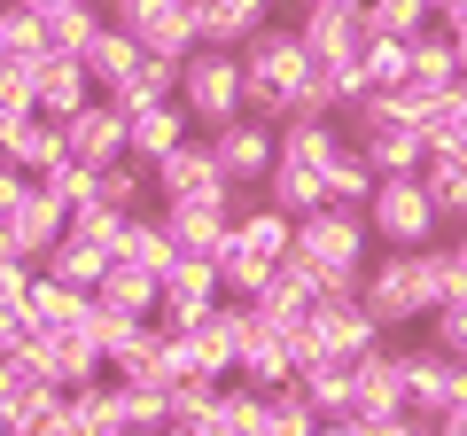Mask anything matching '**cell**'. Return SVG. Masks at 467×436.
<instances>
[{
  "label": "cell",
  "instance_id": "cell-1",
  "mask_svg": "<svg viewBox=\"0 0 467 436\" xmlns=\"http://www.w3.org/2000/svg\"><path fill=\"white\" fill-rule=\"evenodd\" d=\"M242 55V86H250V118L288 125L304 109V86H312V47L296 39V24H265Z\"/></svg>",
  "mask_w": 467,
  "mask_h": 436
},
{
  "label": "cell",
  "instance_id": "cell-2",
  "mask_svg": "<svg viewBox=\"0 0 467 436\" xmlns=\"http://www.w3.org/2000/svg\"><path fill=\"white\" fill-rule=\"evenodd\" d=\"M288 257H304L327 288H358V273L374 265V226H367V211L327 202V211L296 218V250H288Z\"/></svg>",
  "mask_w": 467,
  "mask_h": 436
},
{
  "label": "cell",
  "instance_id": "cell-3",
  "mask_svg": "<svg viewBox=\"0 0 467 436\" xmlns=\"http://www.w3.org/2000/svg\"><path fill=\"white\" fill-rule=\"evenodd\" d=\"M367 226H374V250H429V242L451 234V218L436 211V195H429L420 171H413V180H374Z\"/></svg>",
  "mask_w": 467,
  "mask_h": 436
},
{
  "label": "cell",
  "instance_id": "cell-4",
  "mask_svg": "<svg viewBox=\"0 0 467 436\" xmlns=\"http://www.w3.org/2000/svg\"><path fill=\"white\" fill-rule=\"evenodd\" d=\"M180 109L195 118V133H218V125L250 118V86H242V55L234 47H195L180 63Z\"/></svg>",
  "mask_w": 467,
  "mask_h": 436
},
{
  "label": "cell",
  "instance_id": "cell-5",
  "mask_svg": "<svg viewBox=\"0 0 467 436\" xmlns=\"http://www.w3.org/2000/svg\"><path fill=\"white\" fill-rule=\"evenodd\" d=\"M358 296L382 319L389 336L398 327H429V288H420V250H382L367 273H358Z\"/></svg>",
  "mask_w": 467,
  "mask_h": 436
},
{
  "label": "cell",
  "instance_id": "cell-6",
  "mask_svg": "<svg viewBox=\"0 0 467 436\" xmlns=\"http://www.w3.org/2000/svg\"><path fill=\"white\" fill-rule=\"evenodd\" d=\"M304 327H312L319 358H367L374 343H389V327L367 312V296H358V288H327V296H312Z\"/></svg>",
  "mask_w": 467,
  "mask_h": 436
},
{
  "label": "cell",
  "instance_id": "cell-7",
  "mask_svg": "<svg viewBox=\"0 0 467 436\" xmlns=\"http://www.w3.org/2000/svg\"><path fill=\"white\" fill-rule=\"evenodd\" d=\"M101 16H109L117 32H133L149 55H171V63H187V55L202 47V32H195V0H109Z\"/></svg>",
  "mask_w": 467,
  "mask_h": 436
},
{
  "label": "cell",
  "instance_id": "cell-8",
  "mask_svg": "<svg viewBox=\"0 0 467 436\" xmlns=\"http://www.w3.org/2000/svg\"><path fill=\"white\" fill-rule=\"evenodd\" d=\"M405 358V413L413 420H444L451 405H467V367L444 358L436 343H398Z\"/></svg>",
  "mask_w": 467,
  "mask_h": 436
},
{
  "label": "cell",
  "instance_id": "cell-9",
  "mask_svg": "<svg viewBox=\"0 0 467 436\" xmlns=\"http://www.w3.org/2000/svg\"><path fill=\"white\" fill-rule=\"evenodd\" d=\"M202 140H211L218 171H226L242 195H257L265 171L281 164V125H265V118H234V125H218V133H202Z\"/></svg>",
  "mask_w": 467,
  "mask_h": 436
},
{
  "label": "cell",
  "instance_id": "cell-10",
  "mask_svg": "<svg viewBox=\"0 0 467 436\" xmlns=\"http://www.w3.org/2000/svg\"><path fill=\"white\" fill-rule=\"evenodd\" d=\"M16 358L39 374V382H55V389H86V382H101V374H109V358L94 351V336H86V327H55V336H39V327H32V343H24Z\"/></svg>",
  "mask_w": 467,
  "mask_h": 436
},
{
  "label": "cell",
  "instance_id": "cell-11",
  "mask_svg": "<svg viewBox=\"0 0 467 436\" xmlns=\"http://www.w3.org/2000/svg\"><path fill=\"white\" fill-rule=\"evenodd\" d=\"M156 195L164 202H242V187L226 180V171H218V156H211V140H180V149L164 156V164H156Z\"/></svg>",
  "mask_w": 467,
  "mask_h": 436
},
{
  "label": "cell",
  "instance_id": "cell-12",
  "mask_svg": "<svg viewBox=\"0 0 467 436\" xmlns=\"http://www.w3.org/2000/svg\"><path fill=\"white\" fill-rule=\"evenodd\" d=\"M226 304V281H218V265L211 257H180V265L164 273V304H156V327H202V319Z\"/></svg>",
  "mask_w": 467,
  "mask_h": 436
},
{
  "label": "cell",
  "instance_id": "cell-13",
  "mask_svg": "<svg viewBox=\"0 0 467 436\" xmlns=\"http://www.w3.org/2000/svg\"><path fill=\"white\" fill-rule=\"evenodd\" d=\"M296 39L312 47V63H358V47H367V8H350V0H312V8H296Z\"/></svg>",
  "mask_w": 467,
  "mask_h": 436
},
{
  "label": "cell",
  "instance_id": "cell-14",
  "mask_svg": "<svg viewBox=\"0 0 467 436\" xmlns=\"http://www.w3.org/2000/svg\"><path fill=\"white\" fill-rule=\"evenodd\" d=\"M156 226H164L171 257H218L234 234V202H156Z\"/></svg>",
  "mask_w": 467,
  "mask_h": 436
},
{
  "label": "cell",
  "instance_id": "cell-15",
  "mask_svg": "<svg viewBox=\"0 0 467 436\" xmlns=\"http://www.w3.org/2000/svg\"><path fill=\"white\" fill-rule=\"evenodd\" d=\"M63 226H70V211H63V202H55L39 180H32V195H24L16 211H0V242H8L24 265H39V257L63 242Z\"/></svg>",
  "mask_w": 467,
  "mask_h": 436
},
{
  "label": "cell",
  "instance_id": "cell-16",
  "mask_svg": "<svg viewBox=\"0 0 467 436\" xmlns=\"http://www.w3.org/2000/svg\"><path fill=\"white\" fill-rule=\"evenodd\" d=\"M63 149L78 156V164H125V156H133V125H125V109H117L109 94L94 101V109H78V118L63 125Z\"/></svg>",
  "mask_w": 467,
  "mask_h": 436
},
{
  "label": "cell",
  "instance_id": "cell-17",
  "mask_svg": "<svg viewBox=\"0 0 467 436\" xmlns=\"http://www.w3.org/2000/svg\"><path fill=\"white\" fill-rule=\"evenodd\" d=\"M101 101V86H94V70H86V55H39V118H55V125H70L78 109H94Z\"/></svg>",
  "mask_w": 467,
  "mask_h": 436
},
{
  "label": "cell",
  "instance_id": "cell-18",
  "mask_svg": "<svg viewBox=\"0 0 467 436\" xmlns=\"http://www.w3.org/2000/svg\"><path fill=\"white\" fill-rule=\"evenodd\" d=\"M234 382H242V389H296L288 336H281V327H265L257 312H250V336H242V351H234Z\"/></svg>",
  "mask_w": 467,
  "mask_h": 436
},
{
  "label": "cell",
  "instance_id": "cell-19",
  "mask_svg": "<svg viewBox=\"0 0 467 436\" xmlns=\"http://www.w3.org/2000/svg\"><path fill=\"white\" fill-rule=\"evenodd\" d=\"M350 405H358V413H405V358H398V343H374L367 358H350Z\"/></svg>",
  "mask_w": 467,
  "mask_h": 436
},
{
  "label": "cell",
  "instance_id": "cell-20",
  "mask_svg": "<svg viewBox=\"0 0 467 436\" xmlns=\"http://www.w3.org/2000/svg\"><path fill=\"white\" fill-rule=\"evenodd\" d=\"M234 250H250V257H265V265H281V257L296 250V218L273 211L265 195H242V202H234Z\"/></svg>",
  "mask_w": 467,
  "mask_h": 436
},
{
  "label": "cell",
  "instance_id": "cell-21",
  "mask_svg": "<svg viewBox=\"0 0 467 436\" xmlns=\"http://www.w3.org/2000/svg\"><path fill=\"white\" fill-rule=\"evenodd\" d=\"M273 8L281 0H195V32H202V47H250L273 24Z\"/></svg>",
  "mask_w": 467,
  "mask_h": 436
},
{
  "label": "cell",
  "instance_id": "cell-22",
  "mask_svg": "<svg viewBox=\"0 0 467 436\" xmlns=\"http://www.w3.org/2000/svg\"><path fill=\"white\" fill-rule=\"evenodd\" d=\"M358 156L374 164V180H413L429 164V140H420V125H367L358 133Z\"/></svg>",
  "mask_w": 467,
  "mask_h": 436
},
{
  "label": "cell",
  "instance_id": "cell-23",
  "mask_svg": "<svg viewBox=\"0 0 467 436\" xmlns=\"http://www.w3.org/2000/svg\"><path fill=\"white\" fill-rule=\"evenodd\" d=\"M109 265H117V257L101 250V242L70 234V226H63V242H55V250L39 257V273H47V281H70V288H86V296H94V288L109 281Z\"/></svg>",
  "mask_w": 467,
  "mask_h": 436
},
{
  "label": "cell",
  "instance_id": "cell-24",
  "mask_svg": "<svg viewBox=\"0 0 467 436\" xmlns=\"http://www.w3.org/2000/svg\"><path fill=\"white\" fill-rule=\"evenodd\" d=\"M133 156L140 164H164L171 149H180V140H195V118H187L180 101H156V109H133Z\"/></svg>",
  "mask_w": 467,
  "mask_h": 436
},
{
  "label": "cell",
  "instance_id": "cell-25",
  "mask_svg": "<svg viewBox=\"0 0 467 436\" xmlns=\"http://www.w3.org/2000/svg\"><path fill=\"white\" fill-rule=\"evenodd\" d=\"M343 149H350L343 118H288V125H281V156H288V164H312V171H327Z\"/></svg>",
  "mask_w": 467,
  "mask_h": 436
},
{
  "label": "cell",
  "instance_id": "cell-26",
  "mask_svg": "<svg viewBox=\"0 0 467 436\" xmlns=\"http://www.w3.org/2000/svg\"><path fill=\"white\" fill-rule=\"evenodd\" d=\"M24 312H32L39 336H55V327H86V312H94V296L70 281H47V273H32V296H24Z\"/></svg>",
  "mask_w": 467,
  "mask_h": 436
},
{
  "label": "cell",
  "instance_id": "cell-27",
  "mask_svg": "<svg viewBox=\"0 0 467 436\" xmlns=\"http://www.w3.org/2000/svg\"><path fill=\"white\" fill-rule=\"evenodd\" d=\"M94 202H109V211H125V218H140V211H156V164H140V156H125V164H101V187H94Z\"/></svg>",
  "mask_w": 467,
  "mask_h": 436
},
{
  "label": "cell",
  "instance_id": "cell-28",
  "mask_svg": "<svg viewBox=\"0 0 467 436\" xmlns=\"http://www.w3.org/2000/svg\"><path fill=\"white\" fill-rule=\"evenodd\" d=\"M257 195H265L273 211H288V218H312V211H327V180H319L312 164H288V156L265 171V187H257Z\"/></svg>",
  "mask_w": 467,
  "mask_h": 436
},
{
  "label": "cell",
  "instance_id": "cell-29",
  "mask_svg": "<svg viewBox=\"0 0 467 436\" xmlns=\"http://www.w3.org/2000/svg\"><path fill=\"white\" fill-rule=\"evenodd\" d=\"M94 304H101V312H117V319H156L164 281H156V273H140V265H109V281L94 288Z\"/></svg>",
  "mask_w": 467,
  "mask_h": 436
},
{
  "label": "cell",
  "instance_id": "cell-30",
  "mask_svg": "<svg viewBox=\"0 0 467 436\" xmlns=\"http://www.w3.org/2000/svg\"><path fill=\"white\" fill-rule=\"evenodd\" d=\"M140 55H149V47H140L133 32H117V24H101V32L86 39V70H94V86H101V94H117V86L133 78V70H140Z\"/></svg>",
  "mask_w": 467,
  "mask_h": 436
},
{
  "label": "cell",
  "instance_id": "cell-31",
  "mask_svg": "<svg viewBox=\"0 0 467 436\" xmlns=\"http://www.w3.org/2000/svg\"><path fill=\"white\" fill-rule=\"evenodd\" d=\"M296 398L312 405L319 420H350L358 405H350V358H319V367L296 374Z\"/></svg>",
  "mask_w": 467,
  "mask_h": 436
},
{
  "label": "cell",
  "instance_id": "cell-32",
  "mask_svg": "<svg viewBox=\"0 0 467 436\" xmlns=\"http://www.w3.org/2000/svg\"><path fill=\"white\" fill-rule=\"evenodd\" d=\"M164 327L156 319H140V327H125V343L109 351V374L117 382H164Z\"/></svg>",
  "mask_w": 467,
  "mask_h": 436
},
{
  "label": "cell",
  "instance_id": "cell-33",
  "mask_svg": "<svg viewBox=\"0 0 467 436\" xmlns=\"http://www.w3.org/2000/svg\"><path fill=\"white\" fill-rule=\"evenodd\" d=\"M63 156H70V149H63V125H55V118H24V125H16V140H8V164H16L24 180L55 171Z\"/></svg>",
  "mask_w": 467,
  "mask_h": 436
},
{
  "label": "cell",
  "instance_id": "cell-34",
  "mask_svg": "<svg viewBox=\"0 0 467 436\" xmlns=\"http://www.w3.org/2000/svg\"><path fill=\"white\" fill-rule=\"evenodd\" d=\"M117 265H140V273H156V281L180 265V257H171V242H164V226H156V211L125 218V234H117Z\"/></svg>",
  "mask_w": 467,
  "mask_h": 436
},
{
  "label": "cell",
  "instance_id": "cell-35",
  "mask_svg": "<svg viewBox=\"0 0 467 436\" xmlns=\"http://www.w3.org/2000/svg\"><path fill=\"white\" fill-rule=\"evenodd\" d=\"M117 413H125V436H164L171 429V389L164 382H117Z\"/></svg>",
  "mask_w": 467,
  "mask_h": 436
},
{
  "label": "cell",
  "instance_id": "cell-36",
  "mask_svg": "<svg viewBox=\"0 0 467 436\" xmlns=\"http://www.w3.org/2000/svg\"><path fill=\"white\" fill-rule=\"evenodd\" d=\"M413 78H420V86H436V94H451V86H460V47H451L444 24L413 32Z\"/></svg>",
  "mask_w": 467,
  "mask_h": 436
},
{
  "label": "cell",
  "instance_id": "cell-37",
  "mask_svg": "<svg viewBox=\"0 0 467 436\" xmlns=\"http://www.w3.org/2000/svg\"><path fill=\"white\" fill-rule=\"evenodd\" d=\"M420 180H429L436 211H444L451 226H467V149H444V156H429V164H420Z\"/></svg>",
  "mask_w": 467,
  "mask_h": 436
},
{
  "label": "cell",
  "instance_id": "cell-38",
  "mask_svg": "<svg viewBox=\"0 0 467 436\" xmlns=\"http://www.w3.org/2000/svg\"><path fill=\"white\" fill-rule=\"evenodd\" d=\"M63 398H70V413H78L86 436H125V413H117V374H101V382H86V389H63Z\"/></svg>",
  "mask_w": 467,
  "mask_h": 436
},
{
  "label": "cell",
  "instance_id": "cell-39",
  "mask_svg": "<svg viewBox=\"0 0 467 436\" xmlns=\"http://www.w3.org/2000/svg\"><path fill=\"white\" fill-rule=\"evenodd\" d=\"M319 180H327V202H343V211H367V195H374V164L358 156V140H350Z\"/></svg>",
  "mask_w": 467,
  "mask_h": 436
},
{
  "label": "cell",
  "instance_id": "cell-40",
  "mask_svg": "<svg viewBox=\"0 0 467 436\" xmlns=\"http://www.w3.org/2000/svg\"><path fill=\"white\" fill-rule=\"evenodd\" d=\"M358 63H367V78H374V86H405V78H413V39L374 32L367 47H358Z\"/></svg>",
  "mask_w": 467,
  "mask_h": 436
},
{
  "label": "cell",
  "instance_id": "cell-41",
  "mask_svg": "<svg viewBox=\"0 0 467 436\" xmlns=\"http://www.w3.org/2000/svg\"><path fill=\"white\" fill-rule=\"evenodd\" d=\"M420 140H429V156H444V149H467V86H451V94L429 109Z\"/></svg>",
  "mask_w": 467,
  "mask_h": 436
},
{
  "label": "cell",
  "instance_id": "cell-42",
  "mask_svg": "<svg viewBox=\"0 0 467 436\" xmlns=\"http://www.w3.org/2000/svg\"><path fill=\"white\" fill-rule=\"evenodd\" d=\"M39 187H47L63 211H86V202H94V187H101V171H94V164H78V156H63L55 171H39Z\"/></svg>",
  "mask_w": 467,
  "mask_h": 436
},
{
  "label": "cell",
  "instance_id": "cell-43",
  "mask_svg": "<svg viewBox=\"0 0 467 436\" xmlns=\"http://www.w3.org/2000/svg\"><path fill=\"white\" fill-rule=\"evenodd\" d=\"M429 24H436L429 0H367V32H398V39H413V32H429Z\"/></svg>",
  "mask_w": 467,
  "mask_h": 436
},
{
  "label": "cell",
  "instance_id": "cell-44",
  "mask_svg": "<svg viewBox=\"0 0 467 436\" xmlns=\"http://www.w3.org/2000/svg\"><path fill=\"white\" fill-rule=\"evenodd\" d=\"M265 436H319V413L296 389H265Z\"/></svg>",
  "mask_w": 467,
  "mask_h": 436
},
{
  "label": "cell",
  "instance_id": "cell-45",
  "mask_svg": "<svg viewBox=\"0 0 467 436\" xmlns=\"http://www.w3.org/2000/svg\"><path fill=\"white\" fill-rule=\"evenodd\" d=\"M0 55H47L39 16H32V8H16V0H0Z\"/></svg>",
  "mask_w": 467,
  "mask_h": 436
},
{
  "label": "cell",
  "instance_id": "cell-46",
  "mask_svg": "<svg viewBox=\"0 0 467 436\" xmlns=\"http://www.w3.org/2000/svg\"><path fill=\"white\" fill-rule=\"evenodd\" d=\"M429 343H436L444 358H460V367H467V296H451L444 312H429Z\"/></svg>",
  "mask_w": 467,
  "mask_h": 436
},
{
  "label": "cell",
  "instance_id": "cell-47",
  "mask_svg": "<svg viewBox=\"0 0 467 436\" xmlns=\"http://www.w3.org/2000/svg\"><path fill=\"white\" fill-rule=\"evenodd\" d=\"M70 234L101 242V250L117 257V234H125V211H109V202H86V211H70Z\"/></svg>",
  "mask_w": 467,
  "mask_h": 436
},
{
  "label": "cell",
  "instance_id": "cell-48",
  "mask_svg": "<svg viewBox=\"0 0 467 436\" xmlns=\"http://www.w3.org/2000/svg\"><path fill=\"white\" fill-rule=\"evenodd\" d=\"M24 343H32V312H24V296H0V358H16Z\"/></svg>",
  "mask_w": 467,
  "mask_h": 436
},
{
  "label": "cell",
  "instance_id": "cell-49",
  "mask_svg": "<svg viewBox=\"0 0 467 436\" xmlns=\"http://www.w3.org/2000/svg\"><path fill=\"white\" fill-rule=\"evenodd\" d=\"M436 24H444V32H451V47H467V0H451V8H444V16H436Z\"/></svg>",
  "mask_w": 467,
  "mask_h": 436
},
{
  "label": "cell",
  "instance_id": "cell-50",
  "mask_svg": "<svg viewBox=\"0 0 467 436\" xmlns=\"http://www.w3.org/2000/svg\"><path fill=\"white\" fill-rule=\"evenodd\" d=\"M444 250H451V265H460V296H467V226H451Z\"/></svg>",
  "mask_w": 467,
  "mask_h": 436
},
{
  "label": "cell",
  "instance_id": "cell-51",
  "mask_svg": "<svg viewBox=\"0 0 467 436\" xmlns=\"http://www.w3.org/2000/svg\"><path fill=\"white\" fill-rule=\"evenodd\" d=\"M319 436H358V429H350V420H319Z\"/></svg>",
  "mask_w": 467,
  "mask_h": 436
},
{
  "label": "cell",
  "instance_id": "cell-52",
  "mask_svg": "<svg viewBox=\"0 0 467 436\" xmlns=\"http://www.w3.org/2000/svg\"><path fill=\"white\" fill-rule=\"evenodd\" d=\"M94 8H109V0H94Z\"/></svg>",
  "mask_w": 467,
  "mask_h": 436
},
{
  "label": "cell",
  "instance_id": "cell-53",
  "mask_svg": "<svg viewBox=\"0 0 467 436\" xmlns=\"http://www.w3.org/2000/svg\"><path fill=\"white\" fill-rule=\"evenodd\" d=\"M0 436H8V420H0Z\"/></svg>",
  "mask_w": 467,
  "mask_h": 436
}]
</instances>
